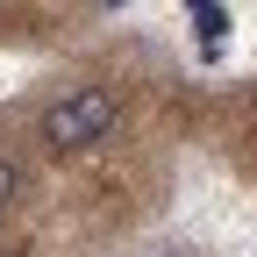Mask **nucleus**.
Listing matches in <instances>:
<instances>
[{"instance_id":"1","label":"nucleus","mask_w":257,"mask_h":257,"mask_svg":"<svg viewBox=\"0 0 257 257\" xmlns=\"http://www.w3.org/2000/svg\"><path fill=\"white\" fill-rule=\"evenodd\" d=\"M114 121H121V107H114L107 86H72V93H57V100L43 107L36 128H43L50 150H93V143L114 136Z\"/></svg>"},{"instance_id":"2","label":"nucleus","mask_w":257,"mask_h":257,"mask_svg":"<svg viewBox=\"0 0 257 257\" xmlns=\"http://www.w3.org/2000/svg\"><path fill=\"white\" fill-rule=\"evenodd\" d=\"M15 193H22V165L0 157V207H15Z\"/></svg>"},{"instance_id":"3","label":"nucleus","mask_w":257,"mask_h":257,"mask_svg":"<svg viewBox=\"0 0 257 257\" xmlns=\"http://www.w3.org/2000/svg\"><path fill=\"white\" fill-rule=\"evenodd\" d=\"M0 257H22V250H0Z\"/></svg>"}]
</instances>
